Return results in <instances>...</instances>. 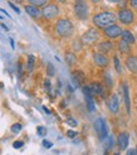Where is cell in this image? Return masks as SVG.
<instances>
[{
    "label": "cell",
    "mask_w": 137,
    "mask_h": 155,
    "mask_svg": "<svg viewBox=\"0 0 137 155\" xmlns=\"http://www.w3.org/2000/svg\"><path fill=\"white\" fill-rule=\"evenodd\" d=\"M117 17L113 13L111 12H101L96 14L93 17V24L98 28H102V29H106L111 25L115 24Z\"/></svg>",
    "instance_id": "6da1fadb"
},
{
    "label": "cell",
    "mask_w": 137,
    "mask_h": 155,
    "mask_svg": "<svg viewBox=\"0 0 137 155\" xmlns=\"http://www.w3.org/2000/svg\"><path fill=\"white\" fill-rule=\"evenodd\" d=\"M56 32L60 38H69L74 32V27L69 19L62 18L56 23Z\"/></svg>",
    "instance_id": "7a4b0ae2"
},
{
    "label": "cell",
    "mask_w": 137,
    "mask_h": 155,
    "mask_svg": "<svg viewBox=\"0 0 137 155\" xmlns=\"http://www.w3.org/2000/svg\"><path fill=\"white\" fill-rule=\"evenodd\" d=\"M74 14L79 20H86L89 15V8L86 2H75L74 3Z\"/></svg>",
    "instance_id": "3957f363"
},
{
    "label": "cell",
    "mask_w": 137,
    "mask_h": 155,
    "mask_svg": "<svg viewBox=\"0 0 137 155\" xmlns=\"http://www.w3.org/2000/svg\"><path fill=\"white\" fill-rule=\"evenodd\" d=\"M94 129H96V133L100 137L101 141H104L108 136V129H107V124L103 119H97L94 121Z\"/></svg>",
    "instance_id": "277c9868"
},
{
    "label": "cell",
    "mask_w": 137,
    "mask_h": 155,
    "mask_svg": "<svg viewBox=\"0 0 137 155\" xmlns=\"http://www.w3.org/2000/svg\"><path fill=\"white\" fill-rule=\"evenodd\" d=\"M117 19L122 23L125 25H130L133 23L135 20V15H133V12L127 9V8H122V9H119L118 14H117Z\"/></svg>",
    "instance_id": "5b68a950"
},
{
    "label": "cell",
    "mask_w": 137,
    "mask_h": 155,
    "mask_svg": "<svg viewBox=\"0 0 137 155\" xmlns=\"http://www.w3.org/2000/svg\"><path fill=\"white\" fill-rule=\"evenodd\" d=\"M58 14H59V8L56 4L45 5L43 8V10H42V15L45 19H54V18L58 17Z\"/></svg>",
    "instance_id": "8992f818"
},
{
    "label": "cell",
    "mask_w": 137,
    "mask_h": 155,
    "mask_svg": "<svg viewBox=\"0 0 137 155\" xmlns=\"http://www.w3.org/2000/svg\"><path fill=\"white\" fill-rule=\"evenodd\" d=\"M82 91H83V95H84V98H86V104H87L88 111L89 112H93L96 110V106H94V101H93L92 90H91L89 86H83Z\"/></svg>",
    "instance_id": "52a82bcc"
},
{
    "label": "cell",
    "mask_w": 137,
    "mask_h": 155,
    "mask_svg": "<svg viewBox=\"0 0 137 155\" xmlns=\"http://www.w3.org/2000/svg\"><path fill=\"white\" fill-rule=\"evenodd\" d=\"M98 39H100V34H98V32L96 29H88L81 38V41L84 44H93Z\"/></svg>",
    "instance_id": "ba28073f"
},
{
    "label": "cell",
    "mask_w": 137,
    "mask_h": 155,
    "mask_svg": "<svg viewBox=\"0 0 137 155\" xmlns=\"http://www.w3.org/2000/svg\"><path fill=\"white\" fill-rule=\"evenodd\" d=\"M122 32H123V30L121 29V27L117 25V24H113V25H111V27H108V28L104 29L106 37L111 38V39H113V38H117V37H119V35H122Z\"/></svg>",
    "instance_id": "9c48e42d"
},
{
    "label": "cell",
    "mask_w": 137,
    "mask_h": 155,
    "mask_svg": "<svg viewBox=\"0 0 137 155\" xmlns=\"http://www.w3.org/2000/svg\"><path fill=\"white\" fill-rule=\"evenodd\" d=\"M107 106H108V110L111 114H117L119 111V100L117 97V95H112L107 102Z\"/></svg>",
    "instance_id": "30bf717a"
},
{
    "label": "cell",
    "mask_w": 137,
    "mask_h": 155,
    "mask_svg": "<svg viewBox=\"0 0 137 155\" xmlns=\"http://www.w3.org/2000/svg\"><path fill=\"white\" fill-rule=\"evenodd\" d=\"M93 62L98 67H107L108 63H110L107 56L103 54V53H100V52H97V53L93 54Z\"/></svg>",
    "instance_id": "8fae6325"
},
{
    "label": "cell",
    "mask_w": 137,
    "mask_h": 155,
    "mask_svg": "<svg viewBox=\"0 0 137 155\" xmlns=\"http://www.w3.org/2000/svg\"><path fill=\"white\" fill-rule=\"evenodd\" d=\"M128 143H130V135L127 133H121L117 137V144L119 146L121 150H126L127 146H128Z\"/></svg>",
    "instance_id": "7c38bea8"
},
{
    "label": "cell",
    "mask_w": 137,
    "mask_h": 155,
    "mask_svg": "<svg viewBox=\"0 0 137 155\" xmlns=\"http://www.w3.org/2000/svg\"><path fill=\"white\" fill-rule=\"evenodd\" d=\"M126 67L130 72L137 74V57H133V56L128 57L126 59Z\"/></svg>",
    "instance_id": "4fadbf2b"
},
{
    "label": "cell",
    "mask_w": 137,
    "mask_h": 155,
    "mask_svg": "<svg viewBox=\"0 0 137 155\" xmlns=\"http://www.w3.org/2000/svg\"><path fill=\"white\" fill-rule=\"evenodd\" d=\"M123 96H125V104H126V110L127 114H131V101H130V91H128L127 83L123 84Z\"/></svg>",
    "instance_id": "5bb4252c"
},
{
    "label": "cell",
    "mask_w": 137,
    "mask_h": 155,
    "mask_svg": "<svg viewBox=\"0 0 137 155\" xmlns=\"http://www.w3.org/2000/svg\"><path fill=\"white\" fill-rule=\"evenodd\" d=\"M97 49L100 51V53H108V52H111L112 49H113V44L111 43V42H102V43H100L97 45Z\"/></svg>",
    "instance_id": "9a60e30c"
},
{
    "label": "cell",
    "mask_w": 137,
    "mask_h": 155,
    "mask_svg": "<svg viewBox=\"0 0 137 155\" xmlns=\"http://www.w3.org/2000/svg\"><path fill=\"white\" fill-rule=\"evenodd\" d=\"M121 37H122V41H125L127 44H133L135 42H136V39H135V35L130 32V30H123V32H122V35H121Z\"/></svg>",
    "instance_id": "2e32d148"
},
{
    "label": "cell",
    "mask_w": 137,
    "mask_h": 155,
    "mask_svg": "<svg viewBox=\"0 0 137 155\" xmlns=\"http://www.w3.org/2000/svg\"><path fill=\"white\" fill-rule=\"evenodd\" d=\"M24 9H25V12H27L32 18H38V17H40V15H42V13L39 12V9H38V8H35V6H33V5H27Z\"/></svg>",
    "instance_id": "e0dca14e"
},
{
    "label": "cell",
    "mask_w": 137,
    "mask_h": 155,
    "mask_svg": "<svg viewBox=\"0 0 137 155\" xmlns=\"http://www.w3.org/2000/svg\"><path fill=\"white\" fill-rule=\"evenodd\" d=\"M83 80H84V74H83L82 72H74L72 74V81H73V83L75 84V86H81Z\"/></svg>",
    "instance_id": "ac0fdd59"
},
{
    "label": "cell",
    "mask_w": 137,
    "mask_h": 155,
    "mask_svg": "<svg viewBox=\"0 0 137 155\" xmlns=\"http://www.w3.org/2000/svg\"><path fill=\"white\" fill-rule=\"evenodd\" d=\"M91 90H92V94H93V95H98V96H101V95H102V92H103L102 84H101V83H98V82L92 83V86H91Z\"/></svg>",
    "instance_id": "d6986e66"
},
{
    "label": "cell",
    "mask_w": 137,
    "mask_h": 155,
    "mask_svg": "<svg viewBox=\"0 0 137 155\" xmlns=\"http://www.w3.org/2000/svg\"><path fill=\"white\" fill-rule=\"evenodd\" d=\"M118 49H119L121 53H128V52L131 51L130 44H127V43H126L125 41H122V39H121L119 43H118Z\"/></svg>",
    "instance_id": "ffe728a7"
},
{
    "label": "cell",
    "mask_w": 137,
    "mask_h": 155,
    "mask_svg": "<svg viewBox=\"0 0 137 155\" xmlns=\"http://www.w3.org/2000/svg\"><path fill=\"white\" fill-rule=\"evenodd\" d=\"M65 61H67V63L69 66H73L75 63V61H77V57H75L73 53L68 52V53H65Z\"/></svg>",
    "instance_id": "44dd1931"
},
{
    "label": "cell",
    "mask_w": 137,
    "mask_h": 155,
    "mask_svg": "<svg viewBox=\"0 0 137 155\" xmlns=\"http://www.w3.org/2000/svg\"><path fill=\"white\" fill-rule=\"evenodd\" d=\"M113 64H115V69L117 71V73H122V67H121V62H119V58L117 56L113 57Z\"/></svg>",
    "instance_id": "7402d4cb"
},
{
    "label": "cell",
    "mask_w": 137,
    "mask_h": 155,
    "mask_svg": "<svg viewBox=\"0 0 137 155\" xmlns=\"http://www.w3.org/2000/svg\"><path fill=\"white\" fill-rule=\"evenodd\" d=\"M29 5H33V6H45V5H48L47 4V2H45V0H30L29 2Z\"/></svg>",
    "instance_id": "603a6c76"
},
{
    "label": "cell",
    "mask_w": 137,
    "mask_h": 155,
    "mask_svg": "<svg viewBox=\"0 0 137 155\" xmlns=\"http://www.w3.org/2000/svg\"><path fill=\"white\" fill-rule=\"evenodd\" d=\"M33 67H34V57L33 56H29L28 57V64H27L28 72H32L33 71Z\"/></svg>",
    "instance_id": "cb8c5ba5"
},
{
    "label": "cell",
    "mask_w": 137,
    "mask_h": 155,
    "mask_svg": "<svg viewBox=\"0 0 137 155\" xmlns=\"http://www.w3.org/2000/svg\"><path fill=\"white\" fill-rule=\"evenodd\" d=\"M37 134L39 136H45L47 135V129H45L44 126H38L37 127Z\"/></svg>",
    "instance_id": "d4e9b609"
},
{
    "label": "cell",
    "mask_w": 137,
    "mask_h": 155,
    "mask_svg": "<svg viewBox=\"0 0 137 155\" xmlns=\"http://www.w3.org/2000/svg\"><path fill=\"white\" fill-rule=\"evenodd\" d=\"M20 130H21V125H20V124H14V125H11V133L13 134L20 133Z\"/></svg>",
    "instance_id": "484cf974"
},
{
    "label": "cell",
    "mask_w": 137,
    "mask_h": 155,
    "mask_svg": "<svg viewBox=\"0 0 137 155\" xmlns=\"http://www.w3.org/2000/svg\"><path fill=\"white\" fill-rule=\"evenodd\" d=\"M47 68H48V71H47L48 74L49 76H54V67H53V64L52 63H48V67Z\"/></svg>",
    "instance_id": "4316f807"
},
{
    "label": "cell",
    "mask_w": 137,
    "mask_h": 155,
    "mask_svg": "<svg viewBox=\"0 0 137 155\" xmlns=\"http://www.w3.org/2000/svg\"><path fill=\"white\" fill-rule=\"evenodd\" d=\"M23 145H24V144H23V141L21 140H18V141H14V144H13V146H14V148L15 149H19V148H21V146Z\"/></svg>",
    "instance_id": "83f0119b"
},
{
    "label": "cell",
    "mask_w": 137,
    "mask_h": 155,
    "mask_svg": "<svg viewBox=\"0 0 137 155\" xmlns=\"http://www.w3.org/2000/svg\"><path fill=\"white\" fill-rule=\"evenodd\" d=\"M43 146H44V148H47V149H49V148H52V146H53V144L50 141H48V140H43Z\"/></svg>",
    "instance_id": "f1b7e54d"
},
{
    "label": "cell",
    "mask_w": 137,
    "mask_h": 155,
    "mask_svg": "<svg viewBox=\"0 0 137 155\" xmlns=\"http://www.w3.org/2000/svg\"><path fill=\"white\" fill-rule=\"evenodd\" d=\"M67 124H68V125H71V126H73V127L77 126V122H75L74 120H72V119H68L67 120Z\"/></svg>",
    "instance_id": "f546056e"
},
{
    "label": "cell",
    "mask_w": 137,
    "mask_h": 155,
    "mask_svg": "<svg viewBox=\"0 0 137 155\" xmlns=\"http://www.w3.org/2000/svg\"><path fill=\"white\" fill-rule=\"evenodd\" d=\"M9 5L13 8V9H14V12L17 13V14H20V9H19V8H17V6H15V5H14L11 2H9Z\"/></svg>",
    "instance_id": "4dcf8cb0"
},
{
    "label": "cell",
    "mask_w": 137,
    "mask_h": 155,
    "mask_svg": "<svg viewBox=\"0 0 137 155\" xmlns=\"http://www.w3.org/2000/svg\"><path fill=\"white\" fill-rule=\"evenodd\" d=\"M75 135H77V133H75L74 130H69V131L67 133V136H68V137H74Z\"/></svg>",
    "instance_id": "1f68e13d"
},
{
    "label": "cell",
    "mask_w": 137,
    "mask_h": 155,
    "mask_svg": "<svg viewBox=\"0 0 137 155\" xmlns=\"http://www.w3.org/2000/svg\"><path fill=\"white\" fill-rule=\"evenodd\" d=\"M126 155H136V150L135 149H128Z\"/></svg>",
    "instance_id": "d6a6232c"
},
{
    "label": "cell",
    "mask_w": 137,
    "mask_h": 155,
    "mask_svg": "<svg viewBox=\"0 0 137 155\" xmlns=\"http://www.w3.org/2000/svg\"><path fill=\"white\" fill-rule=\"evenodd\" d=\"M130 5L132 8H135V9H137V0H132V2H130Z\"/></svg>",
    "instance_id": "836d02e7"
},
{
    "label": "cell",
    "mask_w": 137,
    "mask_h": 155,
    "mask_svg": "<svg viewBox=\"0 0 137 155\" xmlns=\"http://www.w3.org/2000/svg\"><path fill=\"white\" fill-rule=\"evenodd\" d=\"M45 88H47V91L50 90V83H49V80H45Z\"/></svg>",
    "instance_id": "e575fe53"
},
{
    "label": "cell",
    "mask_w": 137,
    "mask_h": 155,
    "mask_svg": "<svg viewBox=\"0 0 137 155\" xmlns=\"http://www.w3.org/2000/svg\"><path fill=\"white\" fill-rule=\"evenodd\" d=\"M9 42H10V45H11V49H14V39L13 38H9Z\"/></svg>",
    "instance_id": "d590c367"
},
{
    "label": "cell",
    "mask_w": 137,
    "mask_h": 155,
    "mask_svg": "<svg viewBox=\"0 0 137 155\" xmlns=\"http://www.w3.org/2000/svg\"><path fill=\"white\" fill-rule=\"evenodd\" d=\"M2 27H3V28H4V30H9V29H8V27H6V25H5V24H2Z\"/></svg>",
    "instance_id": "8d00e7d4"
},
{
    "label": "cell",
    "mask_w": 137,
    "mask_h": 155,
    "mask_svg": "<svg viewBox=\"0 0 137 155\" xmlns=\"http://www.w3.org/2000/svg\"><path fill=\"white\" fill-rule=\"evenodd\" d=\"M113 155H119V154H118V151H116V153H115V154H113Z\"/></svg>",
    "instance_id": "74e56055"
},
{
    "label": "cell",
    "mask_w": 137,
    "mask_h": 155,
    "mask_svg": "<svg viewBox=\"0 0 137 155\" xmlns=\"http://www.w3.org/2000/svg\"><path fill=\"white\" fill-rule=\"evenodd\" d=\"M0 19H3V18H2V17H0Z\"/></svg>",
    "instance_id": "f35d334b"
},
{
    "label": "cell",
    "mask_w": 137,
    "mask_h": 155,
    "mask_svg": "<svg viewBox=\"0 0 137 155\" xmlns=\"http://www.w3.org/2000/svg\"><path fill=\"white\" fill-rule=\"evenodd\" d=\"M136 111H137V108H136Z\"/></svg>",
    "instance_id": "ab89813d"
}]
</instances>
